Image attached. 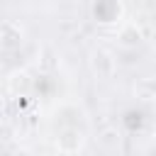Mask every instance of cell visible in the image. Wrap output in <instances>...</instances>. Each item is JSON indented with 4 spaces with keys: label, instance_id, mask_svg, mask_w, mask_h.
I'll use <instances>...</instances> for the list:
<instances>
[{
    "label": "cell",
    "instance_id": "1",
    "mask_svg": "<svg viewBox=\"0 0 156 156\" xmlns=\"http://www.w3.org/2000/svg\"><path fill=\"white\" fill-rule=\"evenodd\" d=\"M56 146H58V151H63V154H76V151L83 146V134H80L78 129H63V132H58V136H56Z\"/></svg>",
    "mask_w": 156,
    "mask_h": 156
},
{
    "label": "cell",
    "instance_id": "2",
    "mask_svg": "<svg viewBox=\"0 0 156 156\" xmlns=\"http://www.w3.org/2000/svg\"><path fill=\"white\" fill-rule=\"evenodd\" d=\"M90 66H93V71H95L98 76L110 78V76H112V71H115V58H112L105 49H95V51H93V56H90Z\"/></svg>",
    "mask_w": 156,
    "mask_h": 156
},
{
    "label": "cell",
    "instance_id": "3",
    "mask_svg": "<svg viewBox=\"0 0 156 156\" xmlns=\"http://www.w3.org/2000/svg\"><path fill=\"white\" fill-rule=\"evenodd\" d=\"M22 27L20 24H15L12 20H5L2 22V49H17L20 44H22Z\"/></svg>",
    "mask_w": 156,
    "mask_h": 156
},
{
    "label": "cell",
    "instance_id": "4",
    "mask_svg": "<svg viewBox=\"0 0 156 156\" xmlns=\"http://www.w3.org/2000/svg\"><path fill=\"white\" fill-rule=\"evenodd\" d=\"M15 156H29V151H22L20 149V151H15Z\"/></svg>",
    "mask_w": 156,
    "mask_h": 156
}]
</instances>
